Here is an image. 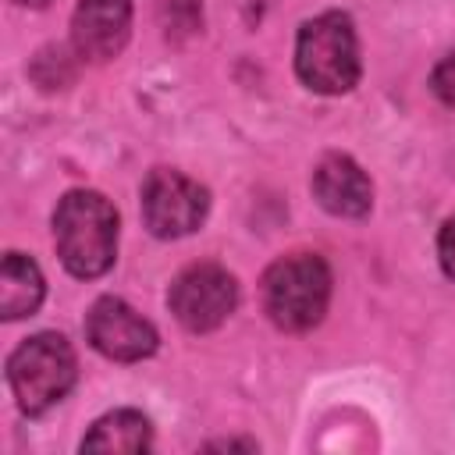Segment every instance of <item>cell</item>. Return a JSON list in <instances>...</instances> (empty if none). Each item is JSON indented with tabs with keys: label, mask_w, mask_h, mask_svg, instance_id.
Returning <instances> with one entry per match:
<instances>
[{
	"label": "cell",
	"mask_w": 455,
	"mask_h": 455,
	"mask_svg": "<svg viewBox=\"0 0 455 455\" xmlns=\"http://www.w3.org/2000/svg\"><path fill=\"white\" fill-rule=\"evenodd\" d=\"M430 89H434V96H437L441 103L455 107V53H448V57L434 68V75H430Z\"/></svg>",
	"instance_id": "7c38bea8"
},
{
	"label": "cell",
	"mask_w": 455,
	"mask_h": 455,
	"mask_svg": "<svg viewBox=\"0 0 455 455\" xmlns=\"http://www.w3.org/2000/svg\"><path fill=\"white\" fill-rule=\"evenodd\" d=\"M53 242L75 277H100L117 256V210L107 196L75 188L53 210Z\"/></svg>",
	"instance_id": "6da1fadb"
},
{
	"label": "cell",
	"mask_w": 455,
	"mask_h": 455,
	"mask_svg": "<svg viewBox=\"0 0 455 455\" xmlns=\"http://www.w3.org/2000/svg\"><path fill=\"white\" fill-rule=\"evenodd\" d=\"M210 210V192L181 171L156 167L142 181V220L156 238L192 235Z\"/></svg>",
	"instance_id": "5b68a950"
},
{
	"label": "cell",
	"mask_w": 455,
	"mask_h": 455,
	"mask_svg": "<svg viewBox=\"0 0 455 455\" xmlns=\"http://www.w3.org/2000/svg\"><path fill=\"white\" fill-rule=\"evenodd\" d=\"M295 71L306 89L323 96H341L359 82V39L348 14L327 11L299 28Z\"/></svg>",
	"instance_id": "7a4b0ae2"
},
{
	"label": "cell",
	"mask_w": 455,
	"mask_h": 455,
	"mask_svg": "<svg viewBox=\"0 0 455 455\" xmlns=\"http://www.w3.org/2000/svg\"><path fill=\"white\" fill-rule=\"evenodd\" d=\"M18 4H25V7H46L50 0H18Z\"/></svg>",
	"instance_id": "5bb4252c"
},
{
	"label": "cell",
	"mask_w": 455,
	"mask_h": 455,
	"mask_svg": "<svg viewBox=\"0 0 455 455\" xmlns=\"http://www.w3.org/2000/svg\"><path fill=\"white\" fill-rule=\"evenodd\" d=\"M313 196L334 217H363L373 206V185L348 156H323L313 171Z\"/></svg>",
	"instance_id": "9c48e42d"
},
{
	"label": "cell",
	"mask_w": 455,
	"mask_h": 455,
	"mask_svg": "<svg viewBox=\"0 0 455 455\" xmlns=\"http://www.w3.org/2000/svg\"><path fill=\"white\" fill-rule=\"evenodd\" d=\"M167 302H171L174 320L185 331L203 334V331L220 327L235 313V306H238V284H235V277L224 267H217V263H196V267H188V270H181L174 277Z\"/></svg>",
	"instance_id": "8992f818"
},
{
	"label": "cell",
	"mask_w": 455,
	"mask_h": 455,
	"mask_svg": "<svg viewBox=\"0 0 455 455\" xmlns=\"http://www.w3.org/2000/svg\"><path fill=\"white\" fill-rule=\"evenodd\" d=\"M43 291L46 284H43L39 267L21 252H7L0 267V316L4 320L32 316L43 302Z\"/></svg>",
	"instance_id": "30bf717a"
},
{
	"label": "cell",
	"mask_w": 455,
	"mask_h": 455,
	"mask_svg": "<svg viewBox=\"0 0 455 455\" xmlns=\"http://www.w3.org/2000/svg\"><path fill=\"white\" fill-rule=\"evenodd\" d=\"M132 32V0H78L71 18V43L85 60H110L124 50Z\"/></svg>",
	"instance_id": "ba28073f"
},
{
	"label": "cell",
	"mask_w": 455,
	"mask_h": 455,
	"mask_svg": "<svg viewBox=\"0 0 455 455\" xmlns=\"http://www.w3.org/2000/svg\"><path fill=\"white\" fill-rule=\"evenodd\" d=\"M331 302V267L316 252H291L263 274V313L281 331H309Z\"/></svg>",
	"instance_id": "3957f363"
},
{
	"label": "cell",
	"mask_w": 455,
	"mask_h": 455,
	"mask_svg": "<svg viewBox=\"0 0 455 455\" xmlns=\"http://www.w3.org/2000/svg\"><path fill=\"white\" fill-rule=\"evenodd\" d=\"M437 259H441L444 274L455 281V217H448L441 235H437Z\"/></svg>",
	"instance_id": "4fadbf2b"
},
{
	"label": "cell",
	"mask_w": 455,
	"mask_h": 455,
	"mask_svg": "<svg viewBox=\"0 0 455 455\" xmlns=\"http://www.w3.org/2000/svg\"><path fill=\"white\" fill-rule=\"evenodd\" d=\"M149 444H153V427L135 409L107 412L82 437V448L85 451H128V455H135V451H146Z\"/></svg>",
	"instance_id": "8fae6325"
},
{
	"label": "cell",
	"mask_w": 455,
	"mask_h": 455,
	"mask_svg": "<svg viewBox=\"0 0 455 455\" xmlns=\"http://www.w3.org/2000/svg\"><path fill=\"white\" fill-rule=\"evenodd\" d=\"M85 334L100 355L117 359V363H139V359L153 355L156 341H160L156 327L114 295L92 302V309L85 316Z\"/></svg>",
	"instance_id": "52a82bcc"
},
{
	"label": "cell",
	"mask_w": 455,
	"mask_h": 455,
	"mask_svg": "<svg viewBox=\"0 0 455 455\" xmlns=\"http://www.w3.org/2000/svg\"><path fill=\"white\" fill-rule=\"evenodd\" d=\"M75 377H78L75 348L68 345L64 334L53 331L32 334L7 359L11 391L18 398V409L28 416H43L46 409H53L75 387Z\"/></svg>",
	"instance_id": "277c9868"
}]
</instances>
